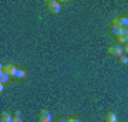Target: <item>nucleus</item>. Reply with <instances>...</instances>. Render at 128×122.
I'll use <instances>...</instances> for the list:
<instances>
[{
  "label": "nucleus",
  "mask_w": 128,
  "mask_h": 122,
  "mask_svg": "<svg viewBox=\"0 0 128 122\" xmlns=\"http://www.w3.org/2000/svg\"><path fill=\"white\" fill-rule=\"evenodd\" d=\"M120 27L124 28V30H127V28H128V16H122V17H120Z\"/></svg>",
  "instance_id": "0eeeda50"
},
{
  "label": "nucleus",
  "mask_w": 128,
  "mask_h": 122,
  "mask_svg": "<svg viewBox=\"0 0 128 122\" xmlns=\"http://www.w3.org/2000/svg\"><path fill=\"white\" fill-rule=\"evenodd\" d=\"M38 122H51V115L47 109H41L38 114Z\"/></svg>",
  "instance_id": "20e7f679"
},
{
  "label": "nucleus",
  "mask_w": 128,
  "mask_h": 122,
  "mask_svg": "<svg viewBox=\"0 0 128 122\" xmlns=\"http://www.w3.org/2000/svg\"><path fill=\"white\" fill-rule=\"evenodd\" d=\"M14 78H17V80H23V78H26V71H24V70H20V68H17Z\"/></svg>",
  "instance_id": "9b49d317"
},
{
  "label": "nucleus",
  "mask_w": 128,
  "mask_h": 122,
  "mask_svg": "<svg viewBox=\"0 0 128 122\" xmlns=\"http://www.w3.org/2000/svg\"><path fill=\"white\" fill-rule=\"evenodd\" d=\"M104 122H105V121H104Z\"/></svg>",
  "instance_id": "aec40b11"
},
{
  "label": "nucleus",
  "mask_w": 128,
  "mask_h": 122,
  "mask_svg": "<svg viewBox=\"0 0 128 122\" xmlns=\"http://www.w3.org/2000/svg\"><path fill=\"white\" fill-rule=\"evenodd\" d=\"M12 115L9 112H2L0 114V122H12Z\"/></svg>",
  "instance_id": "423d86ee"
},
{
  "label": "nucleus",
  "mask_w": 128,
  "mask_h": 122,
  "mask_svg": "<svg viewBox=\"0 0 128 122\" xmlns=\"http://www.w3.org/2000/svg\"><path fill=\"white\" fill-rule=\"evenodd\" d=\"M114 26H120V17H114L110 23V27H114Z\"/></svg>",
  "instance_id": "f8f14e48"
},
{
  "label": "nucleus",
  "mask_w": 128,
  "mask_h": 122,
  "mask_svg": "<svg viewBox=\"0 0 128 122\" xmlns=\"http://www.w3.org/2000/svg\"><path fill=\"white\" fill-rule=\"evenodd\" d=\"M67 122H80V121L77 118H70V119H67Z\"/></svg>",
  "instance_id": "dca6fc26"
},
{
  "label": "nucleus",
  "mask_w": 128,
  "mask_h": 122,
  "mask_svg": "<svg viewBox=\"0 0 128 122\" xmlns=\"http://www.w3.org/2000/svg\"><path fill=\"white\" fill-rule=\"evenodd\" d=\"M110 30H111V34L117 37V36H120V34L122 33V30H124V28H121L120 26H114V27H110Z\"/></svg>",
  "instance_id": "1a4fd4ad"
},
{
  "label": "nucleus",
  "mask_w": 128,
  "mask_h": 122,
  "mask_svg": "<svg viewBox=\"0 0 128 122\" xmlns=\"http://www.w3.org/2000/svg\"><path fill=\"white\" fill-rule=\"evenodd\" d=\"M0 70H3L6 74H9L10 77H14V75H16V71H17V67H16L14 64L7 63V64H3V65L0 67Z\"/></svg>",
  "instance_id": "f03ea898"
},
{
  "label": "nucleus",
  "mask_w": 128,
  "mask_h": 122,
  "mask_svg": "<svg viewBox=\"0 0 128 122\" xmlns=\"http://www.w3.org/2000/svg\"><path fill=\"white\" fill-rule=\"evenodd\" d=\"M3 90H4V84H3V82H0V91L3 92Z\"/></svg>",
  "instance_id": "f3484780"
},
{
  "label": "nucleus",
  "mask_w": 128,
  "mask_h": 122,
  "mask_svg": "<svg viewBox=\"0 0 128 122\" xmlns=\"http://www.w3.org/2000/svg\"><path fill=\"white\" fill-rule=\"evenodd\" d=\"M14 117H20V111H16L14 112Z\"/></svg>",
  "instance_id": "6ab92c4d"
},
{
  "label": "nucleus",
  "mask_w": 128,
  "mask_h": 122,
  "mask_svg": "<svg viewBox=\"0 0 128 122\" xmlns=\"http://www.w3.org/2000/svg\"><path fill=\"white\" fill-rule=\"evenodd\" d=\"M57 122H67V119H64V118H61V119H60V118H58V121H57Z\"/></svg>",
  "instance_id": "a211bd4d"
},
{
  "label": "nucleus",
  "mask_w": 128,
  "mask_h": 122,
  "mask_svg": "<svg viewBox=\"0 0 128 122\" xmlns=\"http://www.w3.org/2000/svg\"><path fill=\"white\" fill-rule=\"evenodd\" d=\"M12 122H22V119H20V117H14L12 119Z\"/></svg>",
  "instance_id": "2eb2a0df"
},
{
  "label": "nucleus",
  "mask_w": 128,
  "mask_h": 122,
  "mask_svg": "<svg viewBox=\"0 0 128 122\" xmlns=\"http://www.w3.org/2000/svg\"><path fill=\"white\" fill-rule=\"evenodd\" d=\"M9 78H10V75L9 74H6L3 70H0V82H3V84H6V82L9 81Z\"/></svg>",
  "instance_id": "9d476101"
},
{
  "label": "nucleus",
  "mask_w": 128,
  "mask_h": 122,
  "mask_svg": "<svg viewBox=\"0 0 128 122\" xmlns=\"http://www.w3.org/2000/svg\"><path fill=\"white\" fill-rule=\"evenodd\" d=\"M105 122H117V115L114 112H107L105 114Z\"/></svg>",
  "instance_id": "6e6552de"
},
{
  "label": "nucleus",
  "mask_w": 128,
  "mask_h": 122,
  "mask_svg": "<svg viewBox=\"0 0 128 122\" xmlns=\"http://www.w3.org/2000/svg\"><path fill=\"white\" fill-rule=\"evenodd\" d=\"M122 50H124V53H127V54H128V41L124 44V48H122Z\"/></svg>",
  "instance_id": "4468645a"
},
{
  "label": "nucleus",
  "mask_w": 128,
  "mask_h": 122,
  "mask_svg": "<svg viewBox=\"0 0 128 122\" xmlns=\"http://www.w3.org/2000/svg\"><path fill=\"white\" fill-rule=\"evenodd\" d=\"M122 53H124L122 47L118 44H114V45L108 47V54L112 55V57H120V55H122Z\"/></svg>",
  "instance_id": "7ed1b4c3"
},
{
  "label": "nucleus",
  "mask_w": 128,
  "mask_h": 122,
  "mask_svg": "<svg viewBox=\"0 0 128 122\" xmlns=\"http://www.w3.org/2000/svg\"><path fill=\"white\" fill-rule=\"evenodd\" d=\"M60 9H61V6H60L58 1H56V0H47V1H46V10H47V13L57 14V13H60Z\"/></svg>",
  "instance_id": "f257e3e1"
},
{
  "label": "nucleus",
  "mask_w": 128,
  "mask_h": 122,
  "mask_svg": "<svg viewBox=\"0 0 128 122\" xmlns=\"http://www.w3.org/2000/svg\"><path fill=\"white\" fill-rule=\"evenodd\" d=\"M117 41L118 43H127L128 41V30H122V33L117 36Z\"/></svg>",
  "instance_id": "39448f33"
},
{
  "label": "nucleus",
  "mask_w": 128,
  "mask_h": 122,
  "mask_svg": "<svg viewBox=\"0 0 128 122\" xmlns=\"http://www.w3.org/2000/svg\"><path fill=\"white\" fill-rule=\"evenodd\" d=\"M118 58H120V61H121V63H122V64H128V57H127V55H125V54L120 55Z\"/></svg>",
  "instance_id": "ddd939ff"
}]
</instances>
